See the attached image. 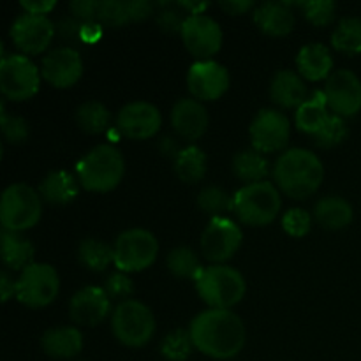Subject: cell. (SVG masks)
Listing matches in <instances>:
<instances>
[{"instance_id":"cell-10","label":"cell","mask_w":361,"mask_h":361,"mask_svg":"<svg viewBox=\"0 0 361 361\" xmlns=\"http://www.w3.org/2000/svg\"><path fill=\"white\" fill-rule=\"evenodd\" d=\"M41 71L27 55L13 53L0 62V90L11 101H27L39 92Z\"/></svg>"},{"instance_id":"cell-48","label":"cell","mask_w":361,"mask_h":361,"mask_svg":"<svg viewBox=\"0 0 361 361\" xmlns=\"http://www.w3.org/2000/svg\"><path fill=\"white\" fill-rule=\"evenodd\" d=\"M221 7L226 13L236 16V14H245L247 11L252 9L254 2H250V0H228V2H221Z\"/></svg>"},{"instance_id":"cell-18","label":"cell","mask_w":361,"mask_h":361,"mask_svg":"<svg viewBox=\"0 0 361 361\" xmlns=\"http://www.w3.org/2000/svg\"><path fill=\"white\" fill-rule=\"evenodd\" d=\"M41 74L51 87L69 88L83 76V59L71 46L56 48L42 59Z\"/></svg>"},{"instance_id":"cell-47","label":"cell","mask_w":361,"mask_h":361,"mask_svg":"<svg viewBox=\"0 0 361 361\" xmlns=\"http://www.w3.org/2000/svg\"><path fill=\"white\" fill-rule=\"evenodd\" d=\"M56 30L67 39H76L81 37V30H83V23H78L74 18H66V20L60 21L59 28Z\"/></svg>"},{"instance_id":"cell-13","label":"cell","mask_w":361,"mask_h":361,"mask_svg":"<svg viewBox=\"0 0 361 361\" xmlns=\"http://www.w3.org/2000/svg\"><path fill=\"white\" fill-rule=\"evenodd\" d=\"M183 44L197 60H210L222 46V28L207 14L185 16L182 32Z\"/></svg>"},{"instance_id":"cell-27","label":"cell","mask_w":361,"mask_h":361,"mask_svg":"<svg viewBox=\"0 0 361 361\" xmlns=\"http://www.w3.org/2000/svg\"><path fill=\"white\" fill-rule=\"evenodd\" d=\"M328 116H330V113H328V101L324 90H316L296 109L295 122L302 133L314 136L323 127Z\"/></svg>"},{"instance_id":"cell-39","label":"cell","mask_w":361,"mask_h":361,"mask_svg":"<svg viewBox=\"0 0 361 361\" xmlns=\"http://www.w3.org/2000/svg\"><path fill=\"white\" fill-rule=\"evenodd\" d=\"M97 20L102 25L111 28H118L130 23L127 2H120V0H102L101 6H99Z\"/></svg>"},{"instance_id":"cell-43","label":"cell","mask_w":361,"mask_h":361,"mask_svg":"<svg viewBox=\"0 0 361 361\" xmlns=\"http://www.w3.org/2000/svg\"><path fill=\"white\" fill-rule=\"evenodd\" d=\"M99 6L101 2L97 0H74L69 4V9L74 18L85 21V23H92L94 20H97Z\"/></svg>"},{"instance_id":"cell-45","label":"cell","mask_w":361,"mask_h":361,"mask_svg":"<svg viewBox=\"0 0 361 361\" xmlns=\"http://www.w3.org/2000/svg\"><path fill=\"white\" fill-rule=\"evenodd\" d=\"M127 11H129L130 21H143L154 14V4L148 0H129Z\"/></svg>"},{"instance_id":"cell-28","label":"cell","mask_w":361,"mask_h":361,"mask_svg":"<svg viewBox=\"0 0 361 361\" xmlns=\"http://www.w3.org/2000/svg\"><path fill=\"white\" fill-rule=\"evenodd\" d=\"M2 243V261L11 270H25L34 259V245L21 233L4 231L0 235Z\"/></svg>"},{"instance_id":"cell-21","label":"cell","mask_w":361,"mask_h":361,"mask_svg":"<svg viewBox=\"0 0 361 361\" xmlns=\"http://www.w3.org/2000/svg\"><path fill=\"white\" fill-rule=\"evenodd\" d=\"M254 23L263 34L282 37L291 34L296 25V16L289 2H263L254 9Z\"/></svg>"},{"instance_id":"cell-22","label":"cell","mask_w":361,"mask_h":361,"mask_svg":"<svg viewBox=\"0 0 361 361\" xmlns=\"http://www.w3.org/2000/svg\"><path fill=\"white\" fill-rule=\"evenodd\" d=\"M270 97L277 106L286 109H298L309 97L307 85L300 74L295 71L282 69L277 71L271 78Z\"/></svg>"},{"instance_id":"cell-50","label":"cell","mask_w":361,"mask_h":361,"mask_svg":"<svg viewBox=\"0 0 361 361\" xmlns=\"http://www.w3.org/2000/svg\"><path fill=\"white\" fill-rule=\"evenodd\" d=\"M99 35H101V28H99L97 25H94V23H85L83 25V30H81V37H83L85 41L92 42V41H95Z\"/></svg>"},{"instance_id":"cell-14","label":"cell","mask_w":361,"mask_h":361,"mask_svg":"<svg viewBox=\"0 0 361 361\" xmlns=\"http://www.w3.org/2000/svg\"><path fill=\"white\" fill-rule=\"evenodd\" d=\"M324 95H326L328 108L334 111V115L348 118L360 113L361 81L353 71H334L324 85Z\"/></svg>"},{"instance_id":"cell-17","label":"cell","mask_w":361,"mask_h":361,"mask_svg":"<svg viewBox=\"0 0 361 361\" xmlns=\"http://www.w3.org/2000/svg\"><path fill=\"white\" fill-rule=\"evenodd\" d=\"M187 87L197 101H217L228 92L229 73L214 60H197L187 74Z\"/></svg>"},{"instance_id":"cell-4","label":"cell","mask_w":361,"mask_h":361,"mask_svg":"<svg viewBox=\"0 0 361 361\" xmlns=\"http://www.w3.org/2000/svg\"><path fill=\"white\" fill-rule=\"evenodd\" d=\"M196 291L210 309L229 310L238 305L247 291L243 275L226 264L204 268L196 281Z\"/></svg>"},{"instance_id":"cell-2","label":"cell","mask_w":361,"mask_h":361,"mask_svg":"<svg viewBox=\"0 0 361 361\" xmlns=\"http://www.w3.org/2000/svg\"><path fill=\"white\" fill-rule=\"evenodd\" d=\"M279 190L291 200L303 201L317 192L324 180V166L316 154L305 148H291L279 155L274 166Z\"/></svg>"},{"instance_id":"cell-49","label":"cell","mask_w":361,"mask_h":361,"mask_svg":"<svg viewBox=\"0 0 361 361\" xmlns=\"http://www.w3.org/2000/svg\"><path fill=\"white\" fill-rule=\"evenodd\" d=\"M0 288H2V300L7 302L16 293V282H11L7 274H2V277H0Z\"/></svg>"},{"instance_id":"cell-38","label":"cell","mask_w":361,"mask_h":361,"mask_svg":"<svg viewBox=\"0 0 361 361\" xmlns=\"http://www.w3.org/2000/svg\"><path fill=\"white\" fill-rule=\"evenodd\" d=\"M298 6L314 27H328L335 20L337 13V4L331 0H314V2H302Z\"/></svg>"},{"instance_id":"cell-15","label":"cell","mask_w":361,"mask_h":361,"mask_svg":"<svg viewBox=\"0 0 361 361\" xmlns=\"http://www.w3.org/2000/svg\"><path fill=\"white\" fill-rule=\"evenodd\" d=\"M55 35V25L48 16L23 13L11 25V39L25 55H39L44 51Z\"/></svg>"},{"instance_id":"cell-30","label":"cell","mask_w":361,"mask_h":361,"mask_svg":"<svg viewBox=\"0 0 361 361\" xmlns=\"http://www.w3.org/2000/svg\"><path fill=\"white\" fill-rule=\"evenodd\" d=\"M175 173L183 183H197L207 175V155L201 148L187 147L175 157Z\"/></svg>"},{"instance_id":"cell-42","label":"cell","mask_w":361,"mask_h":361,"mask_svg":"<svg viewBox=\"0 0 361 361\" xmlns=\"http://www.w3.org/2000/svg\"><path fill=\"white\" fill-rule=\"evenodd\" d=\"M104 291L108 293V296L111 300L127 298V296H130L134 293V284L126 274H122V271H116V274L109 275L108 277V281H106V284H104Z\"/></svg>"},{"instance_id":"cell-40","label":"cell","mask_w":361,"mask_h":361,"mask_svg":"<svg viewBox=\"0 0 361 361\" xmlns=\"http://www.w3.org/2000/svg\"><path fill=\"white\" fill-rule=\"evenodd\" d=\"M282 228L289 236L303 238V236L309 235L310 228H312V217L303 208H291L282 217Z\"/></svg>"},{"instance_id":"cell-20","label":"cell","mask_w":361,"mask_h":361,"mask_svg":"<svg viewBox=\"0 0 361 361\" xmlns=\"http://www.w3.org/2000/svg\"><path fill=\"white\" fill-rule=\"evenodd\" d=\"M210 116L197 99H180L171 109V126L180 137L196 141L207 133Z\"/></svg>"},{"instance_id":"cell-46","label":"cell","mask_w":361,"mask_h":361,"mask_svg":"<svg viewBox=\"0 0 361 361\" xmlns=\"http://www.w3.org/2000/svg\"><path fill=\"white\" fill-rule=\"evenodd\" d=\"M55 6V0H23L21 2V7L25 9V13L39 14V16H46Z\"/></svg>"},{"instance_id":"cell-24","label":"cell","mask_w":361,"mask_h":361,"mask_svg":"<svg viewBox=\"0 0 361 361\" xmlns=\"http://www.w3.org/2000/svg\"><path fill=\"white\" fill-rule=\"evenodd\" d=\"M296 67L300 76L309 81H321L331 76L334 59L330 49L321 42H309L296 55Z\"/></svg>"},{"instance_id":"cell-11","label":"cell","mask_w":361,"mask_h":361,"mask_svg":"<svg viewBox=\"0 0 361 361\" xmlns=\"http://www.w3.org/2000/svg\"><path fill=\"white\" fill-rule=\"evenodd\" d=\"M242 229L228 217H212L201 235V252L212 263L231 259L242 245Z\"/></svg>"},{"instance_id":"cell-35","label":"cell","mask_w":361,"mask_h":361,"mask_svg":"<svg viewBox=\"0 0 361 361\" xmlns=\"http://www.w3.org/2000/svg\"><path fill=\"white\" fill-rule=\"evenodd\" d=\"M197 207L204 212L210 214L212 217H224V214L233 212V197L226 192L221 187H204L200 194H197Z\"/></svg>"},{"instance_id":"cell-7","label":"cell","mask_w":361,"mask_h":361,"mask_svg":"<svg viewBox=\"0 0 361 361\" xmlns=\"http://www.w3.org/2000/svg\"><path fill=\"white\" fill-rule=\"evenodd\" d=\"M111 331L120 344L143 348L155 334V316L140 300H123L111 314Z\"/></svg>"},{"instance_id":"cell-8","label":"cell","mask_w":361,"mask_h":361,"mask_svg":"<svg viewBox=\"0 0 361 361\" xmlns=\"http://www.w3.org/2000/svg\"><path fill=\"white\" fill-rule=\"evenodd\" d=\"M159 242L148 229L133 228L120 233L113 245V263L122 274L143 271L155 263Z\"/></svg>"},{"instance_id":"cell-33","label":"cell","mask_w":361,"mask_h":361,"mask_svg":"<svg viewBox=\"0 0 361 361\" xmlns=\"http://www.w3.org/2000/svg\"><path fill=\"white\" fill-rule=\"evenodd\" d=\"M111 122V113L102 102L87 101L76 109V123L83 133L101 134Z\"/></svg>"},{"instance_id":"cell-12","label":"cell","mask_w":361,"mask_h":361,"mask_svg":"<svg viewBox=\"0 0 361 361\" xmlns=\"http://www.w3.org/2000/svg\"><path fill=\"white\" fill-rule=\"evenodd\" d=\"M249 134L254 150L259 154H274L289 143L291 126L282 111L264 108L254 116Z\"/></svg>"},{"instance_id":"cell-3","label":"cell","mask_w":361,"mask_h":361,"mask_svg":"<svg viewBox=\"0 0 361 361\" xmlns=\"http://www.w3.org/2000/svg\"><path fill=\"white\" fill-rule=\"evenodd\" d=\"M126 175V161L113 145H97L76 166V178L85 190L109 192Z\"/></svg>"},{"instance_id":"cell-26","label":"cell","mask_w":361,"mask_h":361,"mask_svg":"<svg viewBox=\"0 0 361 361\" xmlns=\"http://www.w3.org/2000/svg\"><path fill=\"white\" fill-rule=\"evenodd\" d=\"M314 217L323 228L338 231V229L348 228L353 222L355 212H353L351 203L344 197L326 196L319 200L314 207Z\"/></svg>"},{"instance_id":"cell-9","label":"cell","mask_w":361,"mask_h":361,"mask_svg":"<svg viewBox=\"0 0 361 361\" xmlns=\"http://www.w3.org/2000/svg\"><path fill=\"white\" fill-rule=\"evenodd\" d=\"M60 291V277L51 264L32 263L21 270L16 281V300L28 309H42L55 302Z\"/></svg>"},{"instance_id":"cell-36","label":"cell","mask_w":361,"mask_h":361,"mask_svg":"<svg viewBox=\"0 0 361 361\" xmlns=\"http://www.w3.org/2000/svg\"><path fill=\"white\" fill-rule=\"evenodd\" d=\"M194 344L189 330H175L161 342V355L168 361H185L192 353Z\"/></svg>"},{"instance_id":"cell-34","label":"cell","mask_w":361,"mask_h":361,"mask_svg":"<svg viewBox=\"0 0 361 361\" xmlns=\"http://www.w3.org/2000/svg\"><path fill=\"white\" fill-rule=\"evenodd\" d=\"M166 264H168V270L171 271L175 277L178 279H187V281H197V277L201 275V271L204 270L201 267L200 259H197L196 252L189 247H176L166 257Z\"/></svg>"},{"instance_id":"cell-44","label":"cell","mask_w":361,"mask_h":361,"mask_svg":"<svg viewBox=\"0 0 361 361\" xmlns=\"http://www.w3.org/2000/svg\"><path fill=\"white\" fill-rule=\"evenodd\" d=\"M157 23L164 32L176 34V32H182L183 23H185V18H183L178 11L169 9V11H162V13L159 14Z\"/></svg>"},{"instance_id":"cell-1","label":"cell","mask_w":361,"mask_h":361,"mask_svg":"<svg viewBox=\"0 0 361 361\" xmlns=\"http://www.w3.org/2000/svg\"><path fill=\"white\" fill-rule=\"evenodd\" d=\"M194 349L214 360H231L245 345V324L233 310L208 309L197 314L189 326Z\"/></svg>"},{"instance_id":"cell-5","label":"cell","mask_w":361,"mask_h":361,"mask_svg":"<svg viewBox=\"0 0 361 361\" xmlns=\"http://www.w3.org/2000/svg\"><path fill=\"white\" fill-rule=\"evenodd\" d=\"M233 212L245 226H268L277 219L282 208V197L277 187L270 182L250 183L233 196Z\"/></svg>"},{"instance_id":"cell-29","label":"cell","mask_w":361,"mask_h":361,"mask_svg":"<svg viewBox=\"0 0 361 361\" xmlns=\"http://www.w3.org/2000/svg\"><path fill=\"white\" fill-rule=\"evenodd\" d=\"M233 173L238 180L245 182L247 185L250 183L264 182L268 176V161L263 154L252 150H243L233 157Z\"/></svg>"},{"instance_id":"cell-19","label":"cell","mask_w":361,"mask_h":361,"mask_svg":"<svg viewBox=\"0 0 361 361\" xmlns=\"http://www.w3.org/2000/svg\"><path fill=\"white\" fill-rule=\"evenodd\" d=\"M111 310V298L104 288L88 286L80 289L69 302V316L80 326H97L108 317Z\"/></svg>"},{"instance_id":"cell-37","label":"cell","mask_w":361,"mask_h":361,"mask_svg":"<svg viewBox=\"0 0 361 361\" xmlns=\"http://www.w3.org/2000/svg\"><path fill=\"white\" fill-rule=\"evenodd\" d=\"M349 129H348V123L342 116L334 115L330 113V116L326 118V122L323 123L319 130L314 134V141H316L317 147L321 148H331V147H337L341 145L342 141L348 137Z\"/></svg>"},{"instance_id":"cell-23","label":"cell","mask_w":361,"mask_h":361,"mask_svg":"<svg viewBox=\"0 0 361 361\" xmlns=\"http://www.w3.org/2000/svg\"><path fill=\"white\" fill-rule=\"evenodd\" d=\"M41 348L49 358L71 360L83 351V335L74 326L49 328L42 334Z\"/></svg>"},{"instance_id":"cell-16","label":"cell","mask_w":361,"mask_h":361,"mask_svg":"<svg viewBox=\"0 0 361 361\" xmlns=\"http://www.w3.org/2000/svg\"><path fill=\"white\" fill-rule=\"evenodd\" d=\"M161 126V111L147 101L129 102L116 115V129L129 140H150L159 133Z\"/></svg>"},{"instance_id":"cell-6","label":"cell","mask_w":361,"mask_h":361,"mask_svg":"<svg viewBox=\"0 0 361 361\" xmlns=\"http://www.w3.org/2000/svg\"><path fill=\"white\" fill-rule=\"evenodd\" d=\"M42 215V197L27 183L7 187L0 201V222L4 231L21 233L32 229Z\"/></svg>"},{"instance_id":"cell-41","label":"cell","mask_w":361,"mask_h":361,"mask_svg":"<svg viewBox=\"0 0 361 361\" xmlns=\"http://www.w3.org/2000/svg\"><path fill=\"white\" fill-rule=\"evenodd\" d=\"M2 134L4 137H6V141H9V143L20 145L28 140L30 129H28V123L25 122V118L7 115L6 109H4L2 106Z\"/></svg>"},{"instance_id":"cell-51","label":"cell","mask_w":361,"mask_h":361,"mask_svg":"<svg viewBox=\"0 0 361 361\" xmlns=\"http://www.w3.org/2000/svg\"><path fill=\"white\" fill-rule=\"evenodd\" d=\"M161 148L166 155H173V157H176L180 154V148L176 147L175 140H171V137H164L161 143Z\"/></svg>"},{"instance_id":"cell-25","label":"cell","mask_w":361,"mask_h":361,"mask_svg":"<svg viewBox=\"0 0 361 361\" xmlns=\"http://www.w3.org/2000/svg\"><path fill=\"white\" fill-rule=\"evenodd\" d=\"M80 194V182L66 169L48 173L39 183V196L51 204L73 203Z\"/></svg>"},{"instance_id":"cell-31","label":"cell","mask_w":361,"mask_h":361,"mask_svg":"<svg viewBox=\"0 0 361 361\" xmlns=\"http://www.w3.org/2000/svg\"><path fill=\"white\" fill-rule=\"evenodd\" d=\"M331 46L345 55L361 53V18H342L331 34Z\"/></svg>"},{"instance_id":"cell-32","label":"cell","mask_w":361,"mask_h":361,"mask_svg":"<svg viewBox=\"0 0 361 361\" xmlns=\"http://www.w3.org/2000/svg\"><path fill=\"white\" fill-rule=\"evenodd\" d=\"M78 259L87 270L104 271L113 263V247L102 240L85 238L78 247Z\"/></svg>"}]
</instances>
